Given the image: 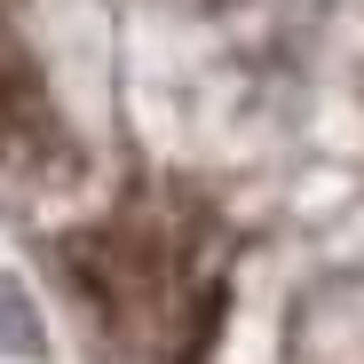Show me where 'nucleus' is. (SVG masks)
Instances as JSON below:
<instances>
[{
  "instance_id": "f257e3e1",
  "label": "nucleus",
  "mask_w": 364,
  "mask_h": 364,
  "mask_svg": "<svg viewBox=\"0 0 364 364\" xmlns=\"http://www.w3.org/2000/svg\"><path fill=\"white\" fill-rule=\"evenodd\" d=\"M230 222L191 182H135L64 237L87 317L143 364H198L230 317Z\"/></svg>"
},
{
  "instance_id": "f03ea898",
  "label": "nucleus",
  "mask_w": 364,
  "mask_h": 364,
  "mask_svg": "<svg viewBox=\"0 0 364 364\" xmlns=\"http://www.w3.org/2000/svg\"><path fill=\"white\" fill-rule=\"evenodd\" d=\"M55 174H72V127L48 95V72L24 48L9 0H0V191H48Z\"/></svg>"
}]
</instances>
